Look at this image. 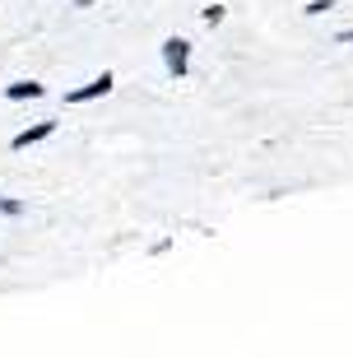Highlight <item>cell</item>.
<instances>
[{
	"instance_id": "cell-1",
	"label": "cell",
	"mask_w": 353,
	"mask_h": 358,
	"mask_svg": "<svg viewBox=\"0 0 353 358\" xmlns=\"http://www.w3.org/2000/svg\"><path fill=\"white\" fill-rule=\"evenodd\" d=\"M112 89H117V75H112V70H103V75H93L89 84L66 89V98H61V103H66V107H79V103H93V98H107Z\"/></svg>"
},
{
	"instance_id": "cell-2",
	"label": "cell",
	"mask_w": 353,
	"mask_h": 358,
	"mask_svg": "<svg viewBox=\"0 0 353 358\" xmlns=\"http://www.w3.org/2000/svg\"><path fill=\"white\" fill-rule=\"evenodd\" d=\"M163 70H168L177 84L191 75V42H186V38H168V42H163Z\"/></svg>"
},
{
	"instance_id": "cell-3",
	"label": "cell",
	"mask_w": 353,
	"mask_h": 358,
	"mask_svg": "<svg viewBox=\"0 0 353 358\" xmlns=\"http://www.w3.org/2000/svg\"><path fill=\"white\" fill-rule=\"evenodd\" d=\"M56 126H61V121H38V126H24V131H14V140H10V149L14 154H24V149H33V145H42V140H52L56 135Z\"/></svg>"
},
{
	"instance_id": "cell-4",
	"label": "cell",
	"mask_w": 353,
	"mask_h": 358,
	"mask_svg": "<svg viewBox=\"0 0 353 358\" xmlns=\"http://www.w3.org/2000/svg\"><path fill=\"white\" fill-rule=\"evenodd\" d=\"M5 98H10V103H24V98H47V89H42L38 80H14V84H5Z\"/></svg>"
},
{
	"instance_id": "cell-5",
	"label": "cell",
	"mask_w": 353,
	"mask_h": 358,
	"mask_svg": "<svg viewBox=\"0 0 353 358\" xmlns=\"http://www.w3.org/2000/svg\"><path fill=\"white\" fill-rule=\"evenodd\" d=\"M200 19H205V28H219L223 19H228V5H205V10H200Z\"/></svg>"
},
{
	"instance_id": "cell-6",
	"label": "cell",
	"mask_w": 353,
	"mask_h": 358,
	"mask_svg": "<svg viewBox=\"0 0 353 358\" xmlns=\"http://www.w3.org/2000/svg\"><path fill=\"white\" fill-rule=\"evenodd\" d=\"M0 214H10V219H19V214H24V200L5 196V200H0Z\"/></svg>"
},
{
	"instance_id": "cell-7",
	"label": "cell",
	"mask_w": 353,
	"mask_h": 358,
	"mask_svg": "<svg viewBox=\"0 0 353 358\" xmlns=\"http://www.w3.org/2000/svg\"><path fill=\"white\" fill-rule=\"evenodd\" d=\"M330 10H335L330 0H312V5H302V14H312V19H316V14H330Z\"/></svg>"
},
{
	"instance_id": "cell-8",
	"label": "cell",
	"mask_w": 353,
	"mask_h": 358,
	"mask_svg": "<svg viewBox=\"0 0 353 358\" xmlns=\"http://www.w3.org/2000/svg\"><path fill=\"white\" fill-rule=\"evenodd\" d=\"M335 42H353V28H340V33H335Z\"/></svg>"
},
{
	"instance_id": "cell-9",
	"label": "cell",
	"mask_w": 353,
	"mask_h": 358,
	"mask_svg": "<svg viewBox=\"0 0 353 358\" xmlns=\"http://www.w3.org/2000/svg\"><path fill=\"white\" fill-rule=\"evenodd\" d=\"M70 5H79V10H89V5H93V0H70Z\"/></svg>"
}]
</instances>
